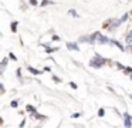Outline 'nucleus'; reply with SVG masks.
Listing matches in <instances>:
<instances>
[{
  "mask_svg": "<svg viewBox=\"0 0 132 128\" xmlns=\"http://www.w3.org/2000/svg\"><path fill=\"white\" fill-rule=\"evenodd\" d=\"M0 91H3V87H2V84H0Z\"/></svg>",
  "mask_w": 132,
  "mask_h": 128,
  "instance_id": "nucleus-20",
  "label": "nucleus"
},
{
  "mask_svg": "<svg viewBox=\"0 0 132 128\" xmlns=\"http://www.w3.org/2000/svg\"><path fill=\"white\" fill-rule=\"evenodd\" d=\"M68 14H70V16H72V17H78L77 11H75V10H72V9H71V10H68Z\"/></svg>",
  "mask_w": 132,
  "mask_h": 128,
  "instance_id": "nucleus-8",
  "label": "nucleus"
},
{
  "mask_svg": "<svg viewBox=\"0 0 132 128\" xmlns=\"http://www.w3.org/2000/svg\"><path fill=\"white\" fill-rule=\"evenodd\" d=\"M6 65H7V58H4L3 61H2V65H0V74L3 73V70L6 68Z\"/></svg>",
  "mask_w": 132,
  "mask_h": 128,
  "instance_id": "nucleus-6",
  "label": "nucleus"
},
{
  "mask_svg": "<svg viewBox=\"0 0 132 128\" xmlns=\"http://www.w3.org/2000/svg\"><path fill=\"white\" fill-rule=\"evenodd\" d=\"M30 3H31L33 6H36V4H37V2H36V0H30Z\"/></svg>",
  "mask_w": 132,
  "mask_h": 128,
  "instance_id": "nucleus-19",
  "label": "nucleus"
},
{
  "mask_svg": "<svg viewBox=\"0 0 132 128\" xmlns=\"http://www.w3.org/2000/svg\"><path fill=\"white\" fill-rule=\"evenodd\" d=\"M10 105H12V107H13V108H17V105H19V102H17V101H12V102H10Z\"/></svg>",
  "mask_w": 132,
  "mask_h": 128,
  "instance_id": "nucleus-13",
  "label": "nucleus"
},
{
  "mask_svg": "<svg viewBox=\"0 0 132 128\" xmlns=\"http://www.w3.org/2000/svg\"><path fill=\"white\" fill-rule=\"evenodd\" d=\"M131 80H132V76H131Z\"/></svg>",
  "mask_w": 132,
  "mask_h": 128,
  "instance_id": "nucleus-21",
  "label": "nucleus"
},
{
  "mask_svg": "<svg viewBox=\"0 0 132 128\" xmlns=\"http://www.w3.org/2000/svg\"><path fill=\"white\" fill-rule=\"evenodd\" d=\"M111 43H112V44H115V46H117V47H119L121 50H123V47H122V46H121V44H119V43H118V41H115V40H112Z\"/></svg>",
  "mask_w": 132,
  "mask_h": 128,
  "instance_id": "nucleus-10",
  "label": "nucleus"
},
{
  "mask_svg": "<svg viewBox=\"0 0 132 128\" xmlns=\"http://www.w3.org/2000/svg\"><path fill=\"white\" fill-rule=\"evenodd\" d=\"M131 119H132L131 117H129L128 114H125V127H131V124H132Z\"/></svg>",
  "mask_w": 132,
  "mask_h": 128,
  "instance_id": "nucleus-5",
  "label": "nucleus"
},
{
  "mask_svg": "<svg viewBox=\"0 0 132 128\" xmlns=\"http://www.w3.org/2000/svg\"><path fill=\"white\" fill-rule=\"evenodd\" d=\"M26 108H27V111H30V112H34V111H36L34 107H31V105H27Z\"/></svg>",
  "mask_w": 132,
  "mask_h": 128,
  "instance_id": "nucleus-12",
  "label": "nucleus"
},
{
  "mask_svg": "<svg viewBox=\"0 0 132 128\" xmlns=\"http://www.w3.org/2000/svg\"><path fill=\"white\" fill-rule=\"evenodd\" d=\"M80 41H81V43H95V40L92 39V36H91V37L84 36V37H81V39H80Z\"/></svg>",
  "mask_w": 132,
  "mask_h": 128,
  "instance_id": "nucleus-3",
  "label": "nucleus"
},
{
  "mask_svg": "<svg viewBox=\"0 0 132 128\" xmlns=\"http://www.w3.org/2000/svg\"><path fill=\"white\" fill-rule=\"evenodd\" d=\"M58 40H60V39H58V36H53V41H58Z\"/></svg>",
  "mask_w": 132,
  "mask_h": 128,
  "instance_id": "nucleus-16",
  "label": "nucleus"
},
{
  "mask_svg": "<svg viewBox=\"0 0 132 128\" xmlns=\"http://www.w3.org/2000/svg\"><path fill=\"white\" fill-rule=\"evenodd\" d=\"M92 39H94L97 43H100V44H106V43H109V41H111L109 39L104 37L102 34H101V33H98V31H97V33H94V34H92Z\"/></svg>",
  "mask_w": 132,
  "mask_h": 128,
  "instance_id": "nucleus-2",
  "label": "nucleus"
},
{
  "mask_svg": "<svg viewBox=\"0 0 132 128\" xmlns=\"http://www.w3.org/2000/svg\"><path fill=\"white\" fill-rule=\"evenodd\" d=\"M67 47H68V50H74V51L80 50V48H78V46L74 44V43H67Z\"/></svg>",
  "mask_w": 132,
  "mask_h": 128,
  "instance_id": "nucleus-4",
  "label": "nucleus"
},
{
  "mask_svg": "<svg viewBox=\"0 0 132 128\" xmlns=\"http://www.w3.org/2000/svg\"><path fill=\"white\" fill-rule=\"evenodd\" d=\"M47 4H54V3H53L51 0H43V3H41V6H47Z\"/></svg>",
  "mask_w": 132,
  "mask_h": 128,
  "instance_id": "nucleus-9",
  "label": "nucleus"
},
{
  "mask_svg": "<svg viewBox=\"0 0 132 128\" xmlns=\"http://www.w3.org/2000/svg\"><path fill=\"white\" fill-rule=\"evenodd\" d=\"M125 71H126V73H132V68H131V67H126Z\"/></svg>",
  "mask_w": 132,
  "mask_h": 128,
  "instance_id": "nucleus-17",
  "label": "nucleus"
},
{
  "mask_svg": "<svg viewBox=\"0 0 132 128\" xmlns=\"http://www.w3.org/2000/svg\"><path fill=\"white\" fill-rule=\"evenodd\" d=\"M104 64H105V60L101 58L100 56H95V58H92L91 61H89V65H91V67H95V68L102 67Z\"/></svg>",
  "mask_w": 132,
  "mask_h": 128,
  "instance_id": "nucleus-1",
  "label": "nucleus"
},
{
  "mask_svg": "<svg viewBox=\"0 0 132 128\" xmlns=\"http://www.w3.org/2000/svg\"><path fill=\"white\" fill-rule=\"evenodd\" d=\"M53 51H57V48H53V47H47V53H53Z\"/></svg>",
  "mask_w": 132,
  "mask_h": 128,
  "instance_id": "nucleus-14",
  "label": "nucleus"
},
{
  "mask_svg": "<svg viewBox=\"0 0 132 128\" xmlns=\"http://www.w3.org/2000/svg\"><path fill=\"white\" fill-rule=\"evenodd\" d=\"M29 71H30V73H33V74H36V76H37V74H41L38 70H36V68H33V67H29Z\"/></svg>",
  "mask_w": 132,
  "mask_h": 128,
  "instance_id": "nucleus-7",
  "label": "nucleus"
},
{
  "mask_svg": "<svg viewBox=\"0 0 132 128\" xmlns=\"http://www.w3.org/2000/svg\"><path fill=\"white\" fill-rule=\"evenodd\" d=\"M16 30H17V21H16V23L13 21L12 23V31H16Z\"/></svg>",
  "mask_w": 132,
  "mask_h": 128,
  "instance_id": "nucleus-11",
  "label": "nucleus"
},
{
  "mask_svg": "<svg viewBox=\"0 0 132 128\" xmlns=\"http://www.w3.org/2000/svg\"><path fill=\"white\" fill-rule=\"evenodd\" d=\"M70 85H71L72 88H77V84H75V82H70Z\"/></svg>",
  "mask_w": 132,
  "mask_h": 128,
  "instance_id": "nucleus-18",
  "label": "nucleus"
},
{
  "mask_svg": "<svg viewBox=\"0 0 132 128\" xmlns=\"http://www.w3.org/2000/svg\"><path fill=\"white\" fill-rule=\"evenodd\" d=\"M104 114H105V111H104V110H100V112H98V115H100V117H102Z\"/></svg>",
  "mask_w": 132,
  "mask_h": 128,
  "instance_id": "nucleus-15",
  "label": "nucleus"
}]
</instances>
